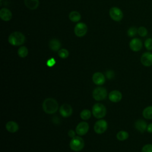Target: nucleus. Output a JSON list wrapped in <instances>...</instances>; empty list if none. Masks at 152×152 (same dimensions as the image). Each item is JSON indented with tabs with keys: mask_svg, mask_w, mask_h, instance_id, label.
<instances>
[{
	"mask_svg": "<svg viewBox=\"0 0 152 152\" xmlns=\"http://www.w3.org/2000/svg\"><path fill=\"white\" fill-rule=\"evenodd\" d=\"M42 108L45 113L52 114L58 110V103L57 101L53 98H47L43 102Z\"/></svg>",
	"mask_w": 152,
	"mask_h": 152,
	"instance_id": "obj_1",
	"label": "nucleus"
},
{
	"mask_svg": "<svg viewBox=\"0 0 152 152\" xmlns=\"http://www.w3.org/2000/svg\"><path fill=\"white\" fill-rule=\"evenodd\" d=\"M25 41L24 35L19 31L12 33L8 37V42L13 46H20Z\"/></svg>",
	"mask_w": 152,
	"mask_h": 152,
	"instance_id": "obj_2",
	"label": "nucleus"
},
{
	"mask_svg": "<svg viewBox=\"0 0 152 152\" xmlns=\"http://www.w3.org/2000/svg\"><path fill=\"white\" fill-rule=\"evenodd\" d=\"M70 148L74 151H80L84 147V141L80 136H75L72 138L69 142Z\"/></svg>",
	"mask_w": 152,
	"mask_h": 152,
	"instance_id": "obj_3",
	"label": "nucleus"
},
{
	"mask_svg": "<svg viewBox=\"0 0 152 152\" xmlns=\"http://www.w3.org/2000/svg\"><path fill=\"white\" fill-rule=\"evenodd\" d=\"M92 113L95 118L100 119L106 115V109L103 104L97 103L93 105L92 107Z\"/></svg>",
	"mask_w": 152,
	"mask_h": 152,
	"instance_id": "obj_4",
	"label": "nucleus"
},
{
	"mask_svg": "<svg viewBox=\"0 0 152 152\" xmlns=\"http://www.w3.org/2000/svg\"><path fill=\"white\" fill-rule=\"evenodd\" d=\"M107 90L105 88L98 87L96 88L93 91V97L97 101H101L104 100L107 96Z\"/></svg>",
	"mask_w": 152,
	"mask_h": 152,
	"instance_id": "obj_5",
	"label": "nucleus"
},
{
	"mask_svg": "<svg viewBox=\"0 0 152 152\" xmlns=\"http://www.w3.org/2000/svg\"><path fill=\"white\" fill-rule=\"evenodd\" d=\"M109 15L110 18L115 21H120L124 17V14L121 10L118 7H114L110 9Z\"/></svg>",
	"mask_w": 152,
	"mask_h": 152,
	"instance_id": "obj_6",
	"label": "nucleus"
},
{
	"mask_svg": "<svg viewBox=\"0 0 152 152\" xmlns=\"http://www.w3.org/2000/svg\"><path fill=\"white\" fill-rule=\"evenodd\" d=\"M107 128V123L105 120L101 119L96 122L94 125V131L99 134L104 132Z\"/></svg>",
	"mask_w": 152,
	"mask_h": 152,
	"instance_id": "obj_7",
	"label": "nucleus"
},
{
	"mask_svg": "<svg viewBox=\"0 0 152 152\" xmlns=\"http://www.w3.org/2000/svg\"><path fill=\"white\" fill-rule=\"evenodd\" d=\"M87 31V26L84 23L77 24L74 28V33L78 37H83L86 35Z\"/></svg>",
	"mask_w": 152,
	"mask_h": 152,
	"instance_id": "obj_8",
	"label": "nucleus"
},
{
	"mask_svg": "<svg viewBox=\"0 0 152 152\" xmlns=\"http://www.w3.org/2000/svg\"><path fill=\"white\" fill-rule=\"evenodd\" d=\"M88 129H89L88 124L86 122H81L76 126L75 132L78 135L82 136L87 134Z\"/></svg>",
	"mask_w": 152,
	"mask_h": 152,
	"instance_id": "obj_9",
	"label": "nucleus"
},
{
	"mask_svg": "<svg viewBox=\"0 0 152 152\" xmlns=\"http://www.w3.org/2000/svg\"><path fill=\"white\" fill-rule=\"evenodd\" d=\"M141 64L145 66H150L152 65V53L145 52L142 53L140 59Z\"/></svg>",
	"mask_w": 152,
	"mask_h": 152,
	"instance_id": "obj_10",
	"label": "nucleus"
},
{
	"mask_svg": "<svg viewBox=\"0 0 152 152\" xmlns=\"http://www.w3.org/2000/svg\"><path fill=\"white\" fill-rule=\"evenodd\" d=\"M130 49L134 52H138L142 48V41L138 38H133L129 44Z\"/></svg>",
	"mask_w": 152,
	"mask_h": 152,
	"instance_id": "obj_11",
	"label": "nucleus"
},
{
	"mask_svg": "<svg viewBox=\"0 0 152 152\" xmlns=\"http://www.w3.org/2000/svg\"><path fill=\"white\" fill-rule=\"evenodd\" d=\"M59 113L63 117L68 118L72 115V108L68 104H63L59 108Z\"/></svg>",
	"mask_w": 152,
	"mask_h": 152,
	"instance_id": "obj_12",
	"label": "nucleus"
},
{
	"mask_svg": "<svg viewBox=\"0 0 152 152\" xmlns=\"http://www.w3.org/2000/svg\"><path fill=\"white\" fill-rule=\"evenodd\" d=\"M93 81L97 85H102L105 82L104 75L100 72H95L92 77Z\"/></svg>",
	"mask_w": 152,
	"mask_h": 152,
	"instance_id": "obj_13",
	"label": "nucleus"
},
{
	"mask_svg": "<svg viewBox=\"0 0 152 152\" xmlns=\"http://www.w3.org/2000/svg\"><path fill=\"white\" fill-rule=\"evenodd\" d=\"M122 93L118 90H113L110 91L109 94V100L114 103H117L121 101L122 99Z\"/></svg>",
	"mask_w": 152,
	"mask_h": 152,
	"instance_id": "obj_14",
	"label": "nucleus"
},
{
	"mask_svg": "<svg viewBox=\"0 0 152 152\" xmlns=\"http://www.w3.org/2000/svg\"><path fill=\"white\" fill-rule=\"evenodd\" d=\"M0 17L3 21H10L12 18V13L11 11L8 8H2L0 10Z\"/></svg>",
	"mask_w": 152,
	"mask_h": 152,
	"instance_id": "obj_15",
	"label": "nucleus"
},
{
	"mask_svg": "<svg viewBox=\"0 0 152 152\" xmlns=\"http://www.w3.org/2000/svg\"><path fill=\"white\" fill-rule=\"evenodd\" d=\"M134 127L140 132H144L147 129V124L146 122L142 119H138L134 123Z\"/></svg>",
	"mask_w": 152,
	"mask_h": 152,
	"instance_id": "obj_16",
	"label": "nucleus"
},
{
	"mask_svg": "<svg viewBox=\"0 0 152 152\" xmlns=\"http://www.w3.org/2000/svg\"><path fill=\"white\" fill-rule=\"evenodd\" d=\"M6 129L7 130L10 132H12V133H14L15 132H17L18 130L19 126L14 121H8L5 125Z\"/></svg>",
	"mask_w": 152,
	"mask_h": 152,
	"instance_id": "obj_17",
	"label": "nucleus"
},
{
	"mask_svg": "<svg viewBox=\"0 0 152 152\" xmlns=\"http://www.w3.org/2000/svg\"><path fill=\"white\" fill-rule=\"evenodd\" d=\"M49 46L50 49L52 50H53L54 52H56V51L59 50V49L61 46V44L59 40H58L56 39H53L49 42Z\"/></svg>",
	"mask_w": 152,
	"mask_h": 152,
	"instance_id": "obj_18",
	"label": "nucleus"
},
{
	"mask_svg": "<svg viewBox=\"0 0 152 152\" xmlns=\"http://www.w3.org/2000/svg\"><path fill=\"white\" fill-rule=\"evenodd\" d=\"M24 4L28 9L34 10L38 7L39 1V0H24Z\"/></svg>",
	"mask_w": 152,
	"mask_h": 152,
	"instance_id": "obj_19",
	"label": "nucleus"
},
{
	"mask_svg": "<svg viewBox=\"0 0 152 152\" xmlns=\"http://www.w3.org/2000/svg\"><path fill=\"white\" fill-rule=\"evenodd\" d=\"M142 116L147 119H152V106H147L142 110Z\"/></svg>",
	"mask_w": 152,
	"mask_h": 152,
	"instance_id": "obj_20",
	"label": "nucleus"
},
{
	"mask_svg": "<svg viewBox=\"0 0 152 152\" xmlns=\"http://www.w3.org/2000/svg\"><path fill=\"white\" fill-rule=\"evenodd\" d=\"M69 18L72 22H77L81 19V14L77 11H72L69 14Z\"/></svg>",
	"mask_w": 152,
	"mask_h": 152,
	"instance_id": "obj_21",
	"label": "nucleus"
},
{
	"mask_svg": "<svg viewBox=\"0 0 152 152\" xmlns=\"http://www.w3.org/2000/svg\"><path fill=\"white\" fill-rule=\"evenodd\" d=\"M129 137V134L125 131H120L116 134V138L119 141H125Z\"/></svg>",
	"mask_w": 152,
	"mask_h": 152,
	"instance_id": "obj_22",
	"label": "nucleus"
},
{
	"mask_svg": "<svg viewBox=\"0 0 152 152\" xmlns=\"http://www.w3.org/2000/svg\"><path fill=\"white\" fill-rule=\"evenodd\" d=\"M28 50L26 46H21L18 49V55L21 58H25L27 56Z\"/></svg>",
	"mask_w": 152,
	"mask_h": 152,
	"instance_id": "obj_23",
	"label": "nucleus"
},
{
	"mask_svg": "<svg viewBox=\"0 0 152 152\" xmlns=\"http://www.w3.org/2000/svg\"><path fill=\"white\" fill-rule=\"evenodd\" d=\"M80 117L83 120H88L91 117V112L88 109H84L80 113Z\"/></svg>",
	"mask_w": 152,
	"mask_h": 152,
	"instance_id": "obj_24",
	"label": "nucleus"
},
{
	"mask_svg": "<svg viewBox=\"0 0 152 152\" xmlns=\"http://www.w3.org/2000/svg\"><path fill=\"white\" fill-rule=\"evenodd\" d=\"M58 56L62 59H65L69 56V52L66 49H61L58 52Z\"/></svg>",
	"mask_w": 152,
	"mask_h": 152,
	"instance_id": "obj_25",
	"label": "nucleus"
},
{
	"mask_svg": "<svg viewBox=\"0 0 152 152\" xmlns=\"http://www.w3.org/2000/svg\"><path fill=\"white\" fill-rule=\"evenodd\" d=\"M137 33H138V29L135 27H131L127 31L128 36L131 37L135 36Z\"/></svg>",
	"mask_w": 152,
	"mask_h": 152,
	"instance_id": "obj_26",
	"label": "nucleus"
},
{
	"mask_svg": "<svg viewBox=\"0 0 152 152\" xmlns=\"http://www.w3.org/2000/svg\"><path fill=\"white\" fill-rule=\"evenodd\" d=\"M138 34L141 37H145L148 34V30L145 27L141 26L138 28Z\"/></svg>",
	"mask_w": 152,
	"mask_h": 152,
	"instance_id": "obj_27",
	"label": "nucleus"
},
{
	"mask_svg": "<svg viewBox=\"0 0 152 152\" xmlns=\"http://www.w3.org/2000/svg\"><path fill=\"white\" fill-rule=\"evenodd\" d=\"M144 46L148 50H152V38H147L144 42Z\"/></svg>",
	"mask_w": 152,
	"mask_h": 152,
	"instance_id": "obj_28",
	"label": "nucleus"
},
{
	"mask_svg": "<svg viewBox=\"0 0 152 152\" xmlns=\"http://www.w3.org/2000/svg\"><path fill=\"white\" fill-rule=\"evenodd\" d=\"M141 152H152V144H147L144 145L141 149Z\"/></svg>",
	"mask_w": 152,
	"mask_h": 152,
	"instance_id": "obj_29",
	"label": "nucleus"
},
{
	"mask_svg": "<svg viewBox=\"0 0 152 152\" xmlns=\"http://www.w3.org/2000/svg\"><path fill=\"white\" fill-rule=\"evenodd\" d=\"M56 64V61L53 58H49L47 62H46V65L49 67H52L53 66Z\"/></svg>",
	"mask_w": 152,
	"mask_h": 152,
	"instance_id": "obj_30",
	"label": "nucleus"
},
{
	"mask_svg": "<svg viewBox=\"0 0 152 152\" xmlns=\"http://www.w3.org/2000/svg\"><path fill=\"white\" fill-rule=\"evenodd\" d=\"M114 76V72L112 71H108L106 72V77L109 79H111Z\"/></svg>",
	"mask_w": 152,
	"mask_h": 152,
	"instance_id": "obj_31",
	"label": "nucleus"
},
{
	"mask_svg": "<svg viewBox=\"0 0 152 152\" xmlns=\"http://www.w3.org/2000/svg\"><path fill=\"white\" fill-rule=\"evenodd\" d=\"M75 132H76L75 131H73L72 129H71V130H69V131H68V135H69V137H71V138H74V137H75Z\"/></svg>",
	"mask_w": 152,
	"mask_h": 152,
	"instance_id": "obj_32",
	"label": "nucleus"
},
{
	"mask_svg": "<svg viewBox=\"0 0 152 152\" xmlns=\"http://www.w3.org/2000/svg\"><path fill=\"white\" fill-rule=\"evenodd\" d=\"M147 131L149 133H152V123H151L147 125Z\"/></svg>",
	"mask_w": 152,
	"mask_h": 152,
	"instance_id": "obj_33",
	"label": "nucleus"
}]
</instances>
